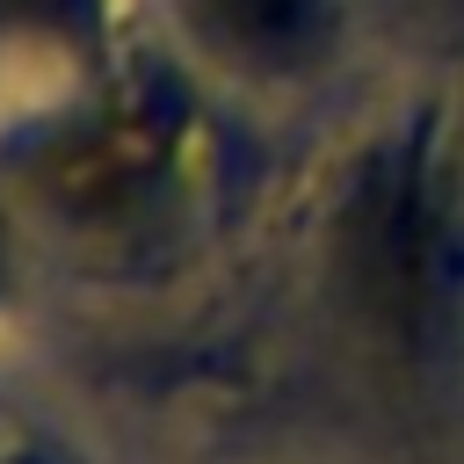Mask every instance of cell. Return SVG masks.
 Returning <instances> with one entry per match:
<instances>
[{
  "label": "cell",
  "mask_w": 464,
  "mask_h": 464,
  "mask_svg": "<svg viewBox=\"0 0 464 464\" xmlns=\"http://www.w3.org/2000/svg\"><path fill=\"white\" fill-rule=\"evenodd\" d=\"M334 261H341V290L362 326L413 334L420 297H428V218H420L406 167L384 160L355 181L341 232H334Z\"/></svg>",
  "instance_id": "1"
},
{
  "label": "cell",
  "mask_w": 464,
  "mask_h": 464,
  "mask_svg": "<svg viewBox=\"0 0 464 464\" xmlns=\"http://www.w3.org/2000/svg\"><path fill=\"white\" fill-rule=\"evenodd\" d=\"M196 22L246 58H283L312 36L319 0H196Z\"/></svg>",
  "instance_id": "2"
},
{
  "label": "cell",
  "mask_w": 464,
  "mask_h": 464,
  "mask_svg": "<svg viewBox=\"0 0 464 464\" xmlns=\"http://www.w3.org/2000/svg\"><path fill=\"white\" fill-rule=\"evenodd\" d=\"M7 7H14V14H58L65 0H7Z\"/></svg>",
  "instance_id": "3"
}]
</instances>
